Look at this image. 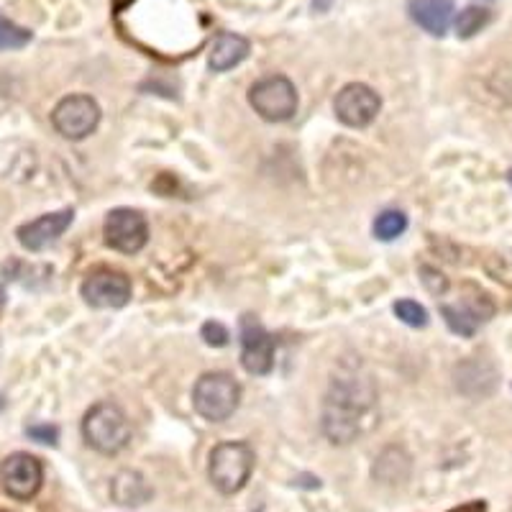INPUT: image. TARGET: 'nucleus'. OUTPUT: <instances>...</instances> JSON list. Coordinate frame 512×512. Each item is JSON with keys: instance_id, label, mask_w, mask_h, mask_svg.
Instances as JSON below:
<instances>
[{"instance_id": "1", "label": "nucleus", "mask_w": 512, "mask_h": 512, "mask_svg": "<svg viewBox=\"0 0 512 512\" xmlns=\"http://www.w3.org/2000/svg\"><path fill=\"white\" fill-rule=\"evenodd\" d=\"M377 392L369 377L359 369H346L333 377L331 390L323 402V433L333 446H349L361 433V423L372 413Z\"/></svg>"}, {"instance_id": "2", "label": "nucleus", "mask_w": 512, "mask_h": 512, "mask_svg": "<svg viewBox=\"0 0 512 512\" xmlns=\"http://www.w3.org/2000/svg\"><path fill=\"white\" fill-rule=\"evenodd\" d=\"M82 436H85V443L95 448L98 454L116 456L131 441V423H128L126 413L118 405L98 402L82 420Z\"/></svg>"}, {"instance_id": "3", "label": "nucleus", "mask_w": 512, "mask_h": 512, "mask_svg": "<svg viewBox=\"0 0 512 512\" xmlns=\"http://www.w3.org/2000/svg\"><path fill=\"white\" fill-rule=\"evenodd\" d=\"M241 402L239 382L226 372H208L192 387V405L200 418L223 423L236 413Z\"/></svg>"}, {"instance_id": "4", "label": "nucleus", "mask_w": 512, "mask_h": 512, "mask_svg": "<svg viewBox=\"0 0 512 512\" xmlns=\"http://www.w3.org/2000/svg\"><path fill=\"white\" fill-rule=\"evenodd\" d=\"M254 472V451L241 441H228L210 454V482L221 495H236Z\"/></svg>"}, {"instance_id": "5", "label": "nucleus", "mask_w": 512, "mask_h": 512, "mask_svg": "<svg viewBox=\"0 0 512 512\" xmlns=\"http://www.w3.org/2000/svg\"><path fill=\"white\" fill-rule=\"evenodd\" d=\"M249 103L264 121L285 123L297 113V90L285 75H269L249 90Z\"/></svg>"}, {"instance_id": "6", "label": "nucleus", "mask_w": 512, "mask_h": 512, "mask_svg": "<svg viewBox=\"0 0 512 512\" xmlns=\"http://www.w3.org/2000/svg\"><path fill=\"white\" fill-rule=\"evenodd\" d=\"M52 123L62 139H88L100 123V105L90 95H67L54 108Z\"/></svg>"}, {"instance_id": "7", "label": "nucleus", "mask_w": 512, "mask_h": 512, "mask_svg": "<svg viewBox=\"0 0 512 512\" xmlns=\"http://www.w3.org/2000/svg\"><path fill=\"white\" fill-rule=\"evenodd\" d=\"M0 482L13 500L26 502L39 495L41 484H44V466L36 456L18 451L0 464Z\"/></svg>"}, {"instance_id": "8", "label": "nucleus", "mask_w": 512, "mask_h": 512, "mask_svg": "<svg viewBox=\"0 0 512 512\" xmlns=\"http://www.w3.org/2000/svg\"><path fill=\"white\" fill-rule=\"evenodd\" d=\"M105 244L121 254H136L149 241V226L146 218L134 208H116L105 218Z\"/></svg>"}, {"instance_id": "9", "label": "nucleus", "mask_w": 512, "mask_h": 512, "mask_svg": "<svg viewBox=\"0 0 512 512\" xmlns=\"http://www.w3.org/2000/svg\"><path fill=\"white\" fill-rule=\"evenodd\" d=\"M80 292L90 308H123L131 300V280L116 269H95L85 277Z\"/></svg>"}, {"instance_id": "10", "label": "nucleus", "mask_w": 512, "mask_h": 512, "mask_svg": "<svg viewBox=\"0 0 512 512\" xmlns=\"http://www.w3.org/2000/svg\"><path fill=\"white\" fill-rule=\"evenodd\" d=\"M379 108H382L379 95L361 82H351V85L341 88V93L333 100V111H336L338 121L349 128L369 126L379 116Z\"/></svg>"}, {"instance_id": "11", "label": "nucleus", "mask_w": 512, "mask_h": 512, "mask_svg": "<svg viewBox=\"0 0 512 512\" xmlns=\"http://www.w3.org/2000/svg\"><path fill=\"white\" fill-rule=\"evenodd\" d=\"M241 364L246 372L259 377L269 374L274 367V338L254 315L241 320Z\"/></svg>"}, {"instance_id": "12", "label": "nucleus", "mask_w": 512, "mask_h": 512, "mask_svg": "<svg viewBox=\"0 0 512 512\" xmlns=\"http://www.w3.org/2000/svg\"><path fill=\"white\" fill-rule=\"evenodd\" d=\"M72 218H75V210L64 208L57 210V213H47V216L36 218V221L24 223L16 231L18 244L29 251H44L72 226Z\"/></svg>"}, {"instance_id": "13", "label": "nucleus", "mask_w": 512, "mask_h": 512, "mask_svg": "<svg viewBox=\"0 0 512 512\" xmlns=\"http://www.w3.org/2000/svg\"><path fill=\"white\" fill-rule=\"evenodd\" d=\"M410 18L431 36H443L454 21V0H410Z\"/></svg>"}, {"instance_id": "14", "label": "nucleus", "mask_w": 512, "mask_h": 512, "mask_svg": "<svg viewBox=\"0 0 512 512\" xmlns=\"http://www.w3.org/2000/svg\"><path fill=\"white\" fill-rule=\"evenodd\" d=\"M495 313V305L489 303L487 297L482 295V300L466 305H443L441 315L446 318L448 328L459 336H474L477 328L482 326L484 320H489V315Z\"/></svg>"}, {"instance_id": "15", "label": "nucleus", "mask_w": 512, "mask_h": 512, "mask_svg": "<svg viewBox=\"0 0 512 512\" xmlns=\"http://www.w3.org/2000/svg\"><path fill=\"white\" fill-rule=\"evenodd\" d=\"M251 52V44L239 34H231V31H223V34L216 36L213 47H210L208 64L210 70L216 72H228L231 67L244 62Z\"/></svg>"}, {"instance_id": "16", "label": "nucleus", "mask_w": 512, "mask_h": 512, "mask_svg": "<svg viewBox=\"0 0 512 512\" xmlns=\"http://www.w3.org/2000/svg\"><path fill=\"white\" fill-rule=\"evenodd\" d=\"M152 495L154 492L152 487H149V482H146L139 472H134V469H123V472H118L116 477H113L111 497L118 505L141 507L152 500Z\"/></svg>"}, {"instance_id": "17", "label": "nucleus", "mask_w": 512, "mask_h": 512, "mask_svg": "<svg viewBox=\"0 0 512 512\" xmlns=\"http://www.w3.org/2000/svg\"><path fill=\"white\" fill-rule=\"evenodd\" d=\"M408 228V216L402 210H384L374 221V236L379 241H395Z\"/></svg>"}, {"instance_id": "18", "label": "nucleus", "mask_w": 512, "mask_h": 512, "mask_svg": "<svg viewBox=\"0 0 512 512\" xmlns=\"http://www.w3.org/2000/svg\"><path fill=\"white\" fill-rule=\"evenodd\" d=\"M489 18H492V13H489L487 8H464V11L459 13V18H456V34H459V39H472V36H477L479 31L489 24Z\"/></svg>"}, {"instance_id": "19", "label": "nucleus", "mask_w": 512, "mask_h": 512, "mask_svg": "<svg viewBox=\"0 0 512 512\" xmlns=\"http://www.w3.org/2000/svg\"><path fill=\"white\" fill-rule=\"evenodd\" d=\"M31 41V31L24 26L13 24L8 18L0 16V52H8V49H21Z\"/></svg>"}, {"instance_id": "20", "label": "nucleus", "mask_w": 512, "mask_h": 512, "mask_svg": "<svg viewBox=\"0 0 512 512\" xmlns=\"http://www.w3.org/2000/svg\"><path fill=\"white\" fill-rule=\"evenodd\" d=\"M395 315L410 328L428 326V310L420 303H415V300H400V303H395Z\"/></svg>"}, {"instance_id": "21", "label": "nucleus", "mask_w": 512, "mask_h": 512, "mask_svg": "<svg viewBox=\"0 0 512 512\" xmlns=\"http://www.w3.org/2000/svg\"><path fill=\"white\" fill-rule=\"evenodd\" d=\"M200 336H203V341L208 346H213V349H223V346L228 344V331L223 323H218V320H208V323H203V328H200Z\"/></svg>"}, {"instance_id": "22", "label": "nucleus", "mask_w": 512, "mask_h": 512, "mask_svg": "<svg viewBox=\"0 0 512 512\" xmlns=\"http://www.w3.org/2000/svg\"><path fill=\"white\" fill-rule=\"evenodd\" d=\"M420 277H423V285L428 287L433 295H443V292L448 290V280L443 277L441 272H438V269L423 267V269H420Z\"/></svg>"}, {"instance_id": "23", "label": "nucleus", "mask_w": 512, "mask_h": 512, "mask_svg": "<svg viewBox=\"0 0 512 512\" xmlns=\"http://www.w3.org/2000/svg\"><path fill=\"white\" fill-rule=\"evenodd\" d=\"M26 433H29L34 441L47 443V446H54V443H57V438H59V431L54 428V425H31Z\"/></svg>"}, {"instance_id": "24", "label": "nucleus", "mask_w": 512, "mask_h": 512, "mask_svg": "<svg viewBox=\"0 0 512 512\" xmlns=\"http://www.w3.org/2000/svg\"><path fill=\"white\" fill-rule=\"evenodd\" d=\"M451 512H487V507H484V502H469V505L456 507V510Z\"/></svg>"}, {"instance_id": "25", "label": "nucleus", "mask_w": 512, "mask_h": 512, "mask_svg": "<svg viewBox=\"0 0 512 512\" xmlns=\"http://www.w3.org/2000/svg\"><path fill=\"white\" fill-rule=\"evenodd\" d=\"M131 3H134V0H113V8H116V11H123V8L131 6Z\"/></svg>"}, {"instance_id": "26", "label": "nucleus", "mask_w": 512, "mask_h": 512, "mask_svg": "<svg viewBox=\"0 0 512 512\" xmlns=\"http://www.w3.org/2000/svg\"><path fill=\"white\" fill-rule=\"evenodd\" d=\"M3 405H6V400H3V395H0V410H3Z\"/></svg>"}, {"instance_id": "27", "label": "nucleus", "mask_w": 512, "mask_h": 512, "mask_svg": "<svg viewBox=\"0 0 512 512\" xmlns=\"http://www.w3.org/2000/svg\"><path fill=\"white\" fill-rule=\"evenodd\" d=\"M507 177H510V185H512V169H510V175H507Z\"/></svg>"}, {"instance_id": "28", "label": "nucleus", "mask_w": 512, "mask_h": 512, "mask_svg": "<svg viewBox=\"0 0 512 512\" xmlns=\"http://www.w3.org/2000/svg\"><path fill=\"white\" fill-rule=\"evenodd\" d=\"M0 512H6V510H0Z\"/></svg>"}]
</instances>
